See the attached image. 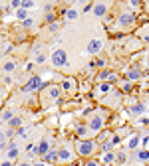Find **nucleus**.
<instances>
[{
  "label": "nucleus",
  "mask_w": 149,
  "mask_h": 166,
  "mask_svg": "<svg viewBox=\"0 0 149 166\" xmlns=\"http://www.w3.org/2000/svg\"><path fill=\"white\" fill-rule=\"evenodd\" d=\"M60 97H62V89L60 87H56V85H54V87H50V99H60Z\"/></svg>",
  "instance_id": "obj_22"
},
{
  "label": "nucleus",
  "mask_w": 149,
  "mask_h": 166,
  "mask_svg": "<svg viewBox=\"0 0 149 166\" xmlns=\"http://www.w3.org/2000/svg\"><path fill=\"white\" fill-rule=\"evenodd\" d=\"M10 148H6V158H10V160H14V158H18V154H20V150L16 148V144H8Z\"/></svg>",
  "instance_id": "obj_14"
},
{
  "label": "nucleus",
  "mask_w": 149,
  "mask_h": 166,
  "mask_svg": "<svg viewBox=\"0 0 149 166\" xmlns=\"http://www.w3.org/2000/svg\"><path fill=\"white\" fill-rule=\"evenodd\" d=\"M26 154H28V156H36V154H38V144L28 143V144H26Z\"/></svg>",
  "instance_id": "obj_21"
},
{
  "label": "nucleus",
  "mask_w": 149,
  "mask_h": 166,
  "mask_svg": "<svg viewBox=\"0 0 149 166\" xmlns=\"http://www.w3.org/2000/svg\"><path fill=\"white\" fill-rule=\"evenodd\" d=\"M0 59H2V53H0Z\"/></svg>",
  "instance_id": "obj_46"
},
{
  "label": "nucleus",
  "mask_w": 149,
  "mask_h": 166,
  "mask_svg": "<svg viewBox=\"0 0 149 166\" xmlns=\"http://www.w3.org/2000/svg\"><path fill=\"white\" fill-rule=\"evenodd\" d=\"M96 89L99 91V93H109V91H111V89H113V85H111V83H108V81H105V83H97V85H96Z\"/></svg>",
  "instance_id": "obj_18"
},
{
  "label": "nucleus",
  "mask_w": 149,
  "mask_h": 166,
  "mask_svg": "<svg viewBox=\"0 0 149 166\" xmlns=\"http://www.w3.org/2000/svg\"><path fill=\"white\" fill-rule=\"evenodd\" d=\"M20 8L30 10V8H34V2H32V0H24V2H20Z\"/></svg>",
  "instance_id": "obj_30"
},
{
  "label": "nucleus",
  "mask_w": 149,
  "mask_h": 166,
  "mask_svg": "<svg viewBox=\"0 0 149 166\" xmlns=\"http://www.w3.org/2000/svg\"><path fill=\"white\" fill-rule=\"evenodd\" d=\"M12 117H14V111H10V109H8V111H4V113L0 115V123H8Z\"/></svg>",
  "instance_id": "obj_25"
},
{
  "label": "nucleus",
  "mask_w": 149,
  "mask_h": 166,
  "mask_svg": "<svg viewBox=\"0 0 149 166\" xmlns=\"http://www.w3.org/2000/svg\"><path fill=\"white\" fill-rule=\"evenodd\" d=\"M129 4H131V6H133V8H137V6H139L141 2H137V0H131V2H129Z\"/></svg>",
  "instance_id": "obj_45"
},
{
  "label": "nucleus",
  "mask_w": 149,
  "mask_h": 166,
  "mask_svg": "<svg viewBox=\"0 0 149 166\" xmlns=\"http://www.w3.org/2000/svg\"><path fill=\"white\" fill-rule=\"evenodd\" d=\"M50 148H52V140L42 138V140H40V144H38V154H40V156H44Z\"/></svg>",
  "instance_id": "obj_9"
},
{
  "label": "nucleus",
  "mask_w": 149,
  "mask_h": 166,
  "mask_svg": "<svg viewBox=\"0 0 149 166\" xmlns=\"http://www.w3.org/2000/svg\"><path fill=\"white\" fill-rule=\"evenodd\" d=\"M10 6H12L14 10H18V8H20V0H12V2H10Z\"/></svg>",
  "instance_id": "obj_40"
},
{
  "label": "nucleus",
  "mask_w": 149,
  "mask_h": 166,
  "mask_svg": "<svg viewBox=\"0 0 149 166\" xmlns=\"http://www.w3.org/2000/svg\"><path fill=\"white\" fill-rule=\"evenodd\" d=\"M62 12H64V16L68 18V20H76V18H78V12L74 10V8H66V10H62Z\"/></svg>",
  "instance_id": "obj_24"
},
{
  "label": "nucleus",
  "mask_w": 149,
  "mask_h": 166,
  "mask_svg": "<svg viewBox=\"0 0 149 166\" xmlns=\"http://www.w3.org/2000/svg\"><path fill=\"white\" fill-rule=\"evenodd\" d=\"M58 160H64V162H72L74 160V152L70 146H62L58 150Z\"/></svg>",
  "instance_id": "obj_6"
},
{
  "label": "nucleus",
  "mask_w": 149,
  "mask_h": 166,
  "mask_svg": "<svg viewBox=\"0 0 149 166\" xmlns=\"http://www.w3.org/2000/svg\"><path fill=\"white\" fill-rule=\"evenodd\" d=\"M74 146H76V154L80 158H90L97 150L99 144L96 143V138H78L74 143Z\"/></svg>",
  "instance_id": "obj_1"
},
{
  "label": "nucleus",
  "mask_w": 149,
  "mask_h": 166,
  "mask_svg": "<svg viewBox=\"0 0 149 166\" xmlns=\"http://www.w3.org/2000/svg\"><path fill=\"white\" fill-rule=\"evenodd\" d=\"M12 83H14V79H12V75L8 73V75L4 77V85H12Z\"/></svg>",
  "instance_id": "obj_37"
},
{
  "label": "nucleus",
  "mask_w": 149,
  "mask_h": 166,
  "mask_svg": "<svg viewBox=\"0 0 149 166\" xmlns=\"http://www.w3.org/2000/svg\"><path fill=\"white\" fill-rule=\"evenodd\" d=\"M44 156H46V164H52L58 160V150H48Z\"/></svg>",
  "instance_id": "obj_20"
},
{
  "label": "nucleus",
  "mask_w": 149,
  "mask_h": 166,
  "mask_svg": "<svg viewBox=\"0 0 149 166\" xmlns=\"http://www.w3.org/2000/svg\"><path fill=\"white\" fill-rule=\"evenodd\" d=\"M102 48H103L102 40H90V44H88V53L96 55V53H99V52H102Z\"/></svg>",
  "instance_id": "obj_8"
},
{
  "label": "nucleus",
  "mask_w": 149,
  "mask_h": 166,
  "mask_svg": "<svg viewBox=\"0 0 149 166\" xmlns=\"http://www.w3.org/2000/svg\"><path fill=\"white\" fill-rule=\"evenodd\" d=\"M141 77V71L137 67H127L125 69V81H131V79H139Z\"/></svg>",
  "instance_id": "obj_10"
},
{
  "label": "nucleus",
  "mask_w": 149,
  "mask_h": 166,
  "mask_svg": "<svg viewBox=\"0 0 149 166\" xmlns=\"http://www.w3.org/2000/svg\"><path fill=\"white\" fill-rule=\"evenodd\" d=\"M22 26H24V28H32V26H34V20H32V18H30V16H28V18H26V20H24V22H22Z\"/></svg>",
  "instance_id": "obj_33"
},
{
  "label": "nucleus",
  "mask_w": 149,
  "mask_h": 166,
  "mask_svg": "<svg viewBox=\"0 0 149 166\" xmlns=\"http://www.w3.org/2000/svg\"><path fill=\"white\" fill-rule=\"evenodd\" d=\"M76 134H78V138H91V137H96V134L88 128V125H78L76 127Z\"/></svg>",
  "instance_id": "obj_7"
},
{
  "label": "nucleus",
  "mask_w": 149,
  "mask_h": 166,
  "mask_svg": "<svg viewBox=\"0 0 149 166\" xmlns=\"http://www.w3.org/2000/svg\"><path fill=\"white\" fill-rule=\"evenodd\" d=\"M91 8H94L91 4H86V6H84V12H91Z\"/></svg>",
  "instance_id": "obj_43"
},
{
  "label": "nucleus",
  "mask_w": 149,
  "mask_h": 166,
  "mask_svg": "<svg viewBox=\"0 0 149 166\" xmlns=\"http://www.w3.org/2000/svg\"><path fill=\"white\" fill-rule=\"evenodd\" d=\"M42 85H44V79H42L40 75H32L26 81V85L22 87V91H24V93H36V91L42 89Z\"/></svg>",
  "instance_id": "obj_2"
},
{
  "label": "nucleus",
  "mask_w": 149,
  "mask_h": 166,
  "mask_svg": "<svg viewBox=\"0 0 149 166\" xmlns=\"http://www.w3.org/2000/svg\"><path fill=\"white\" fill-rule=\"evenodd\" d=\"M135 158L145 164V162L149 160V152H147V148H139V150H137V154H135Z\"/></svg>",
  "instance_id": "obj_19"
},
{
  "label": "nucleus",
  "mask_w": 149,
  "mask_h": 166,
  "mask_svg": "<svg viewBox=\"0 0 149 166\" xmlns=\"http://www.w3.org/2000/svg\"><path fill=\"white\" fill-rule=\"evenodd\" d=\"M125 162H127V154H125V152L115 154V164H125Z\"/></svg>",
  "instance_id": "obj_26"
},
{
  "label": "nucleus",
  "mask_w": 149,
  "mask_h": 166,
  "mask_svg": "<svg viewBox=\"0 0 149 166\" xmlns=\"http://www.w3.org/2000/svg\"><path fill=\"white\" fill-rule=\"evenodd\" d=\"M86 166H99V164H102V162H99V160H96V158H90V160L88 162H84Z\"/></svg>",
  "instance_id": "obj_35"
},
{
  "label": "nucleus",
  "mask_w": 149,
  "mask_h": 166,
  "mask_svg": "<svg viewBox=\"0 0 149 166\" xmlns=\"http://www.w3.org/2000/svg\"><path fill=\"white\" fill-rule=\"evenodd\" d=\"M145 111H147V105H145V103H137V105L131 107L127 113H129V115H139V113H145Z\"/></svg>",
  "instance_id": "obj_15"
},
{
  "label": "nucleus",
  "mask_w": 149,
  "mask_h": 166,
  "mask_svg": "<svg viewBox=\"0 0 149 166\" xmlns=\"http://www.w3.org/2000/svg\"><path fill=\"white\" fill-rule=\"evenodd\" d=\"M109 71H111V69H102V71H99V75H97V79H108Z\"/></svg>",
  "instance_id": "obj_34"
},
{
  "label": "nucleus",
  "mask_w": 149,
  "mask_h": 166,
  "mask_svg": "<svg viewBox=\"0 0 149 166\" xmlns=\"http://www.w3.org/2000/svg\"><path fill=\"white\" fill-rule=\"evenodd\" d=\"M8 125H10V128H20L22 127V119H20V117H12V119L8 121Z\"/></svg>",
  "instance_id": "obj_23"
},
{
  "label": "nucleus",
  "mask_w": 149,
  "mask_h": 166,
  "mask_svg": "<svg viewBox=\"0 0 149 166\" xmlns=\"http://www.w3.org/2000/svg\"><path fill=\"white\" fill-rule=\"evenodd\" d=\"M125 144H127V148H131V150L139 148V134H137V133H133L131 137H129V140H125Z\"/></svg>",
  "instance_id": "obj_12"
},
{
  "label": "nucleus",
  "mask_w": 149,
  "mask_h": 166,
  "mask_svg": "<svg viewBox=\"0 0 149 166\" xmlns=\"http://www.w3.org/2000/svg\"><path fill=\"white\" fill-rule=\"evenodd\" d=\"M34 67H36V63H34V61H28V63H26V67H24V69H26V71H32Z\"/></svg>",
  "instance_id": "obj_39"
},
{
  "label": "nucleus",
  "mask_w": 149,
  "mask_h": 166,
  "mask_svg": "<svg viewBox=\"0 0 149 166\" xmlns=\"http://www.w3.org/2000/svg\"><path fill=\"white\" fill-rule=\"evenodd\" d=\"M4 134H6V138H12V137H14V128H8Z\"/></svg>",
  "instance_id": "obj_42"
},
{
  "label": "nucleus",
  "mask_w": 149,
  "mask_h": 166,
  "mask_svg": "<svg viewBox=\"0 0 149 166\" xmlns=\"http://www.w3.org/2000/svg\"><path fill=\"white\" fill-rule=\"evenodd\" d=\"M46 22L48 24H56V16L54 14H46Z\"/></svg>",
  "instance_id": "obj_36"
},
{
  "label": "nucleus",
  "mask_w": 149,
  "mask_h": 166,
  "mask_svg": "<svg viewBox=\"0 0 149 166\" xmlns=\"http://www.w3.org/2000/svg\"><path fill=\"white\" fill-rule=\"evenodd\" d=\"M52 63L58 67V69H64V67H68V52L66 50H54L52 52Z\"/></svg>",
  "instance_id": "obj_3"
},
{
  "label": "nucleus",
  "mask_w": 149,
  "mask_h": 166,
  "mask_svg": "<svg viewBox=\"0 0 149 166\" xmlns=\"http://www.w3.org/2000/svg\"><path fill=\"white\" fill-rule=\"evenodd\" d=\"M0 150H2V148H0Z\"/></svg>",
  "instance_id": "obj_47"
},
{
  "label": "nucleus",
  "mask_w": 149,
  "mask_h": 166,
  "mask_svg": "<svg viewBox=\"0 0 149 166\" xmlns=\"http://www.w3.org/2000/svg\"><path fill=\"white\" fill-rule=\"evenodd\" d=\"M131 89H133V83L131 81H123L121 83V91H123V93H131Z\"/></svg>",
  "instance_id": "obj_27"
},
{
  "label": "nucleus",
  "mask_w": 149,
  "mask_h": 166,
  "mask_svg": "<svg viewBox=\"0 0 149 166\" xmlns=\"http://www.w3.org/2000/svg\"><path fill=\"white\" fill-rule=\"evenodd\" d=\"M133 24H135V14H131V12H125V14H121L119 20H117V26H119L121 30L131 28Z\"/></svg>",
  "instance_id": "obj_5"
},
{
  "label": "nucleus",
  "mask_w": 149,
  "mask_h": 166,
  "mask_svg": "<svg viewBox=\"0 0 149 166\" xmlns=\"http://www.w3.org/2000/svg\"><path fill=\"white\" fill-rule=\"evenodd\" d=\"M86 125H88V128H90L94 134H97V133L103 128V125H105V115H94L88 123H86Z\"/></svg>",
  "instance_id": "obj_4"
},
{
  "label": "nucleus",
  "mask_w": 149,
  "mask_h": 166,
  "mask_svg": "<svg viewBox=\"0 0 149 166\" xmlns=\"http://www.w3.org/2000/svg\"><path fill=\"white\" fill-rule=\"evenodd\" d=\"M96 65H97V67H105V59H103V58H99V59L96 61Z\"/></svg>",
  "instance_id": "obj_41"
},
{
  "label": "nucleus",
  "mask_w": 149,
  "mask_h": 166,
  "mask_svg": "<svg viewBox=\"0 0 149 166\" xmlns=\"http://www.w3.org/2000/svg\"><path fill=\"white\" fill-rule=\"evenodd\" d=\"M36 63H46V53L44 52H36Z\"/></svg>",
  "instance_id": "obj_29"
},
{
  "label": "nucleus",
  "mask_w": 149,
  "mask_h": 166,
  "mask_svg": "<svg viewBox=\"0 0 149 166\" xmlns=\"http://www.w3.org/2000/svg\"><path fill=\"white\" fill-rule=\"evenodd\" d=\"M117 79H119V77H117V73H111V71H109V75H108V83L113 85V83H117Z\"/></svg>",
  "instance_id": "obj_31"
},
{
  "label": "nucleus",
  "mask_w": 149,
  "mask_h": 166,
  "mask_svg": "<svg viewBox=\"0 0 149 166\" xmlns=\"http://www.w3.org/2000/svg\"><path fill=\"white\" fill-rule=\"evenodd\" d=\"M91 10H94V14H96V16H105V14H108V10H109V6H108V4H103V2H99V4H96Z\"/></svg>",
  "instance_id": "obj_13"
},
{
  "label": "nucleus",
  "mask_w": 149,
  "mask_h": 166,
  "mask_svg": "<svg viewBox=\"0 0 149 166\" xmlns=\"http://www.w3.org/2000/svg\"><path fill=\"white\" fill-rule=\"evenodd\" d=\"M99 162H102V164H115V152L113 150H105Z\"/></svg>",
  "instance_id": "obj_11"
},
{
  "label": "nucleus",
  "mask_w": 149,
  "mask_h": 166,
  "mask_svg": "<svg viewBox=\"0 0 149 166\" xmlns=\"http://www.w3.org/2000/svg\"><path fill=\"white\" fill-rule=\"evenodd\" d=\"M60 89L64 91V93H70V91L74 89V79H64L62 85H60Z\"/></svg>",
  "instance_id": "obj_17"
},
{
  "label": "nucleus",
  "mask_w": 149,
  "mask_h": 166,
  "mask_svg": "<svg viewBox=\"0 0 149 166\" xmlns=\"http://www.w3.org/2000/svg\"><path fill=\"white\" fill-rule=\"evenodd\" d=\"M26 134H28V128H24V127L18 128V137H26Z\"/></svg>",
  "instance_id": "obj_38"
},
{
  "label": "nucleus",
  "mask_w": 149,
  "mask_h": 166,
  "mask_svg": "<svg viewBox=\"0 0 149 166\" xmlns=\"http://www.w3.org/2000/svg\"><path fill=\"white\" fill-rule=\"evenodd\" d=\"M16 18H20V20L24 22V20L28 18V10H24V8H18V10H16Z\"/></svg>",
  "instance_id": "obj_28"
},
{
  "label": "nucleus",
  "mask_w": 149,
  "mask_h": 166,
  "mask_svg": "<svg viewBox=\"0 0 149 166\" xmlns=\"http://www.w3.org/2000/svg\"><path fill=\"white\" fill-rule=\"evenodd\" d=\"M16 67H18L16 61H14V59H8V61H4V67H2V69H4L6 73H14Z\"/></svg>",
  "instance_id": "obj_16"
},
{
  "label": "nucleus",
  "mask_w": 149,
  "mask_h": 166,
  "mask_svg": "<svg viewBox=\"0 0 149 166\" xmlns=\"http://www.w3.org/2000/svg\"><path fill=\"white\" fill-rule=\"evenodd\" d=\"M147 123H149L147 115H143V117H139V119H137V125H139V127H147Z\"/></svg>",
  "instance_id": "obj_32"
},
{
  "label": "nucleus",
  "mask_w": 149,
  "mask_h": 166,
  "mask_svg": "<svg viewBox=\"0 0 149 166\" xmlns=\"http://www.w3.org/2000/svg\"><path fill=\"white\" fill-rule=\"evenodd\" d=\"M58 30V24H50V32H56Z\"/></svg>",
  "instance_id": "obj_44"
}]
</instances>
